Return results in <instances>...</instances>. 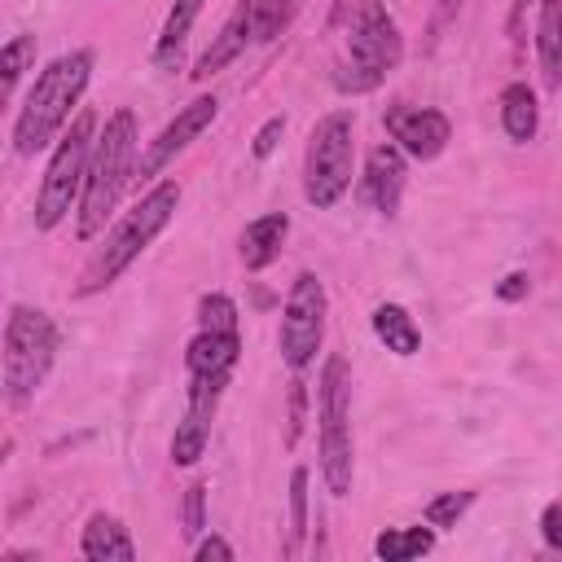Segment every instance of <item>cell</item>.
Returning a JSON list of instances; mask_svg holds the SVG:
<instances>
[{
	"instance_id": "6da1fadb",
	"label": "cell",
	"mask_w": 562,
	"mask_h": 562,
	"mask_svg": "<svg viewBox=\"0 0 562 562\" xmlns=\"http://www.w3.org/2000/svg\"><path fill=\"white\" fill-rule=\"evenodd\" d=\"M329 26L342 40V53L334 57L329 83L342 97H364L386 83L391 70L404 61V35L382 0H338Z\"/></svg>"
},
{
	"instance_id": "7a4b0ae2",
	"label": "cell",
	"mask_w": 562,
	"mask_h": 562,
	"mask_svg": "<svg viewBox=\"0 0 562 562\" xmlns=\"http://www.w3.org/2000/svg\"><path fill=\"white\" fill-rule=\"evenodd\" d=\"M92 66L97 53L92 48H70L61 57H53L35 83L26 88L18 114H13V149L22 158H35L40 149L57 145V136L70 127V119L83 110V92L92 83Z\"/></svg>"
},
{
	"instance_id": "3957f363",
	"label": "cell",
	"mask_w": 562,
	"mask_h": 562,
	"mask_svg": "<svg viewBox=\"0 0 562 562\" xmlns=\"http://www.w3.org/2000/svg\"><path fill=\"white\" fill-rule=\"evenodd\" d=\"M241 360V329H237V303L224 290H211L198 299V334L184 347L189 369V395L184 413L198 422H215L224 386L233 382V369Z\"/></svg>"
},
{
	"instance_id": "277c9868",
	"label": "cell",
	"mask_w": 562,
	"mask_h": 562,
	"mask_svg": "<svg viewBox=\"0 0 562 562\" xmlns=\"http://www.w3.org/2000/svg\"><path fill=\"white\" fill-rule=\"evenodd\" d=\"M180 198H184L180 180H171V176H167V180H154V184L119 215V224L101 237V246L92 250V259L83 263V272H79V281H75V299H92V294L110 290V285L154 246V237L176 220Z\"/></svg>"
},
{
	"instance_id": "5b68a950",
	"label": "cell",
	"mask_w": 562,
	"mask_h": 562,
	"mask_svg": "<svg viewBox=\"0 0 562 562\" xmlns=\"http://www.w3.org/2000/svg\"><path fill=\"white\" fill-rule=\"evenodd\" d=\"M136 158H140V127H136V114L127 105H119L92 145L83 198L75 206V237L79 241H92L105 228V220L114 215L123 189L136 184Z\"/></svg>"
},
{
	"instance_id": "8992f818",
	"label": "cell",
	"mask_w": 562,
	"mask_h": 562,
	"mask_svg": "<svg viewBox=\"0 0 562 562\" xmlns=\"http://www.w3.org/2000/svg\"><path fill=\"white\" fill-rule=\"evenodd\" d=\"M57 347H61V334H57V321L44 307H31V303L9 307V316H4V360H0L9 408H22V404L35 400V391L53 373Z\"/></svg>"
},
{
	"instance_id": "52a82bcc",
	"label": "cell",
	"mask_w": 562,
	"mask_h": 562,
	"mask_svg": "<svg viewBox=\"0 0 562 562\" xmlns=\"http://www.w3.org/2000/svg\"><path fill=\"white\" fill-rule=\"evenodd\" d=\"M97 114L92 110H79L70 119V127L57 136L53 154H48V167H44V180L35 189V233H53L83 198V180H88V162H92V145H97Z\"/></svg>"
},
{
	"instance_id": "ba28073f",
	"label": "cell",
	"mask_w": 562,
	"mask_h": 562,
	"mask_svg": "<svg viewBox=\"0 0 562 562\" xmlns=\"http://www.w3.org/2000/svg\"><path fill=\"white\" fill-rule=\"evenodd\" d=\"M316 443H321V479L329 496L351 492L356 474V443H351V369L342 356L321 364L316 386Z\"/></svg>"
},
{
	"instance_id": "9c48e42d",
	"label": "cell",
	"mask_w": 562,
	"mask_h": 562,
	"mask_svg": "<svg viewBox=\"0 0 562 562\" xmlns=\"http://www.w3.org/2000/svg\"><path fill=\"white\" fill-rule=\"evenodd\" d=\"M356 176V114L329 110L316 119L303 145V198L316 211H329L342 202Z\"/></svg>"
},
{
	"instance_id": "30bf717a",
	"label": "cell",
	"mask_w": 562,
	"mask_h": 562,
	"mask_svg": "<svg viewBox=\"0 0 562 562\" xmlns=\"http://www.w3.org/2000/svg\"><path fill=\"white\" fill-rule=\"evenodd\" d=\"M325 316H329L325 281L312 268H303L290 281V294L281 307V329H277V347H281V360L290 364V373H307L316 364V351L325 342Z\"/></svg>"
},
{
	"instance_id": "8fae6325",
	"label": "cell",
	"mask_w": 562,
	"mask_h": 562,
	"mask_svg": "<svg viewBox=\"0 0 562 562\" xmlns=\"http://www.w3.org/2000/svg\"><path fill=\"white\" fill-rule=\"evenodd\" d=\"M215 114H220L215 92H202V97H193L184 110H176V119L140 149V158H136V184H154V180L162 176V167H167L176 154H184V149L215 123Z\"/></svg>"
},
{
	"instance_id": "7c38bea8",
	"label": "cell",
	"mask_w": 562,
	"mask_h": 562,
	"mask_svg": "<svg viewBox=\"0 0 562 562\" xmlns=\"http://www.w3.org/2000/svg\"><path fill=\"white\" fill-rule=\"evenodd\" d=\"M382 123H386V136H391L408 158H417V162L439 158V154L448 149V140H452V119H448L443 110H430V105L391 101L386 114H382Z\"/></svg>"
},
{
	"instance_id": "4fadbf2b",
	"label": "cell",
	"mask_w": 562,
	"mask_h": 562,
	"mask_svg": "<svg viewBox=\"0 0 562 562\" xmlns=\"http://www.w3.org/2000/svg\"><path fill=\"white\" fill-rule=\"evenodd\" d=\"M408 154L386 140V145H373L369 158H364V176H360V198L378 211V215H395L400 211V198H404V180H408Z\"/></svg>"
},
{
	"instance_id": "5bb4252c",
	"label": "cell",
	"mask_w": 562,
	"mask_h": 562,
	"mask_svg": "<svg viewBox=\"0 0 562 562\" xmlns=\"http://www.w3.org/2000/svg\"><path fill=\"white\" fill-rule=\"evenodd\" d=\"M255 9H259V0H237L233 4V13L224 18V26L215 31V40L206 44V53L189 70L198 83L211 79V75H220L224 66H233L246 53V44H255Z\"/></svg>"
},
{
	"instance_id": "9a60e30c",
	"label": "cell",
	"mask_w": 562,
	"mask_h": 562,
	"mask_svg": "<svg viewBox=\"0 0 562 562\" xmlns=\"http://www.w3.org/2000/svg\"><path fill=\"white\" fill-rule=\"evenodd\" d=\"M290 237V215L285 211H268V215H255L241 237H237V255L246 263V272H263L281 259V246Z\"/></svg>"
},
{
	"instance_id": "2e32d148",
	"label": "cell",
	"mask_w": 562,
	"mask_h": 562,
	"mask_svg": "<svg viewBox=\"0 0 562 562\" xmlns=\"http://www.w3.org/2000/svg\"><path fill=\"white\" fill-rule=\"evenodd\" d=\"M79 558H88V562H110V558L132 562V558H136V540H132V531L123 527V518H114V514L97 509V514L83 522Z\"/></svg>"
},
{
	"instance_id": "e0dca14e",
	"label": "cell",
	"mask_w": 562,
	"mask_h": 562,
	"mask_svg": "<svg viewBox=\"0 0 562 562\" xmlns=\"http://www.w3.org/2000/svg\"><path fill=\"white\" fill-rule=\"evenodd\" d=\"M202 4L206 0H171V9L162 18V31L154 40V53H149V61L158 70H180V57H184V44H189V31H193Z\"/></svg>"
},
{
	"instance_id": "ac0fdd59",
	"label": "cell",
	"mask_w": 562,
	"mask_h": 562,
	"mask_svg": "<svg viewBox=\"0 0 562 562\" xmlns=\"http://www.w3.org/2000/svg\"><path fill=\"white\" fill-rule=\"evenodd\" d=\"M536 61L549 92L562 88V0H540L536 9Z\"/></svg>"
},
{
	"instance_id": "d6986e66",
	"label": "cell",
	"mask_w": 562,
	"mask_h": 562,
	"mask_svg": "<svg viewBox=\"0 0 562 562\" xmlns=\"http://www.w3.org/2000/svg\"><path fill=\"white\" fill-rule=\"evenodd\" d=\"M501 127H505V136L514 145L536 140V132H540V101H536L531 83L514 79V83L501 88Z\"/></svg>"
},
{
	"instance_id": "ffe728a7",
	"label": "cell",
	"mask_w": 562,
	"mask_h": 562,
	"mask_svg": "<svg viewBox=\"0 0 562 562\" xmlns=\"http://www.w3.org/2000/svg\"><path fill=\"white\" fill-rule=\"evenodd\" d=\"M369 325H373V338H378L386 351H395V356H404V360L422 351V329H417V321L408 316L404 303H378L373 316H369Z\"/></svg>"
},
{
	"instance_id": "44dd1931",
	"label": "cell",
	"mask_w": 562,
	"mask_h": 562,
	"mask_svg": "<svg viewBox=\"0 0 562 562\" xmlns=\"http://www.w3.org/2000/svg\"><path fill=\"white\" fill-rule=\"evenodd\" d=\"M430 549H435V527L430 522L426 527H386L373 540V553L382 562H408V558H422Z\"/></svg>"
},
{
	"instance_id": "7402d4cb",
	"label": "cell",
	"mask_w": 562,
	"mask_h": 562,
	"mask_svg": "<svg viewBox=\"0 0 562 562\" xmlns=\"http://www.w3.org/2000/svg\"><path fill=\"white\" fill-rule=\"evenodd\" d=\"M35 53H40V40L31 31H18V35L4 40V48H0V88H4V97H13L18 79L35 66Z\"/></svg>"
},
{
	"instance_id": "603a6c76",
	"label": "cell",
	"mask_w": 562,
	"mask_h": 562,
	"mask_svg": "<svg viewBox=\"0 0 562 562\" xmlns=\"http://www.w3.org/2000/svg\"><path fill=\"white\" fill-rule=\"evenodd\" d=\"M206 443H211V426L206 422H193V417H180L176 422V435H171V461L189 470V465L202 461Z\"/></svg>"
},
{
	"instance_id": "cb8c5ba5",
	"label": "cell",
	"mask_w": 562,
	"mask_h": 562,
	"mask_svg": "<svg viewBox=\"0 0 562 562\" xmlns=\"http://www.w3.org/2000/svg\"><path fill=\"white\" fill-rule=\"evenodd\" d=\"M307 483H312L307 465H294L290 470V544H285L290 558L303 549V536H307Z\"/></svg>"
},
{
	"instance_id": "d4e9b609",
	"label": "cell",
	"mask_w": 562,
	"mask_h": 562,
	"mask_svg": "<svg viewBox=\"0 0 562 562\" xmlns=\"http://www.w3.org/2000/svg\"><path fill=\"white\" fill-rule=\"evenodd\" d=\"M299 9H303V0H259V9H255V44L277 40L294 22Z\"/></svg>"
},
{
	"instance_id": "484cf974",
	"label": "cell",
	"mask_w": 562,
	"mask_h": 562,
	"mask_svg": "<svg viewBox=\"0 0 562 562\" xmlns=\"http://www.w3.org/2000/svg\"><path fill=\"white\" fill-rule=\"evenodd\" d=\"M470 505H474V492H439V496L426 501L422 518H426L435 531H443V527H457V522L470 514Z\"/></svg>"
},
{
	"instance_id": "4316f807",
	"label": "cell",
	"mask_w": 562,
	"mask_h": 562,
	"mask_svg": "<svg viewBox=\"0 0 562 562\" xmlns=\"http://www.w3.org/2000/svg\"><path fill=\"white\" fill-rule=\"evenodd\" d=\"M180 522H184V536H189V540H198V536L206 531V483H189V487H184Z\"/></svg>"
},
{
	"instance_id": "83f0119b",
	"label": "cell",
	"mask_w": 562,
	"mask_h": 562,
	"mask_svg": "<svg viewBox=\"0 0 562 562\" xmlns=\"http://www.w3.org/2000/svg\"><path fill=\"white\" fill-rule=\"evenodd\" d=\"M303 417H307V382H303V373H294L290 378V408H285V443L290 448L303 435Z\"/></svg>"
},
{
	"instance_id": "f1b7e54d",
	"label": "cell",
	"mask_w": 562,
	"mask_h": 562,
	"mask_svg": "<svg viewBox=\"0 0 562 562\" xmlns=\"http://www.w3.org/2000/svg\"><path fill=\"white\" fill-rule=\"evenodd\" d=\"M281 136H285V114H272V119H263L259 123V132H255V140H250V154L263 162V158H272L277 154V145H281Z\"/></svg>"
},
{
	"instance_id": "f546056e",
	"label": "cell",
	"mask_w": 562,
	"mask_h": 562,
	"mask_svg": "<svg viewBox=\"0 0 562 562\" xmlns=\"http://www.w3.org/2000/svg\"><path fill=\"white\" fill-rule=\"evenodd\" d=\"M540 536H544L549 549L562 553V501H549V505L540 509Z\"/></svg>"
},
{
	"instance_id": "4dcf8cb0",
	"label": "cell",
	"mask_w": 562,
	"mask_h": 562,
	"mask_svg": "<svg viewBox=\"0 0 562 562\" xmlns=\"http://www.w3.org/2000/svg\"><path fill=\"white\" fill-rule=\"evenodd\" d=\"M193 558H198V562H233L237 553H233V544H228L224 536H202V540L193 544Z\"/></svg>"
},
{
	"instance_id": "1f68e13d",
	"label": "cell",
	"mask_w": 562,
	"mask_h": 562,
	"mask_svg": "<svg viewBox=\"0 0 562 562\" xmlns=\"http://www.w3.org/2000/svg\"><path fill=\"white\" fill-rule=\"evenodd\" d=\"M531 294V277L527 272H509L501 285H496V299H505V303H518V299H527Z\"/></svg>"
},
{
	"instance_id": "d6a6232c",
	"label": "cell",
	"mask_w": 562,
	"mask_h": 562,
	"mask_svg": "<svg viewBox=\"0 0 562 562\" xmlns=\"http://www.w3.org/2000/svg\"><path fill=\"white\" fill-rule=\"evenodd\" d=\"M4 562H40V553L35 549H9Z\"/></svg>"
},
{
	"instance_id": "836d02e7",
	"label": "cell",
	"mask_w": 562,
	"mask_h": 562,
	"mask_svg": "<svg viewBox=\"0 0 562 562\" xmlns=\"http://www.w3.org/2000/svg\"><path fill=\"white\" fill-rule=\"evenodd\" d=\"M514 4H518V9H527V4H540V0H514Z\"/></svg>"
}]
</instances>
